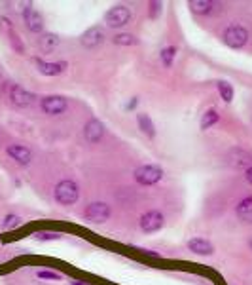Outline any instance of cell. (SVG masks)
<instances>
[{
	"instance_id": "1",
	"label": "cell",
	"mask_w": 252,
	"mask_h": 285,
	"mask_svg": "<svg viewBox=\"0 0 252 285\" xmlns=\"http://www.w3.org/2000/svg\"><path fill=\"white\" fill-rule=\"evenodd\" d=\"M53 196L61 205H72V203H76V200L80 196V188L74 181L65 179V181L57 183V186L53 190Z\"/></svg>"
},
{
	"instance_id": "2",
	"label": "cell",
	"mask_w": 252,
	"mask_h": 285,
	"mask_svg": "<svg viewBox=\"0 0 252 285\" xmlns=\"http://www.w3.org/2000/svg\"><path fill=\"white\" fill-rule=\"evenodd\" d=\"M222 42L231 50H241L249 42V31L243 25H229L222 34Z\"/></svg>"
},
{
	"instance_id": "3",
	"label": "cell",
	"mask_w": 252,
	"mask_h": 285,
	"mask_svg": "<svg viewBox=\"0 0 252 285\" xmlns=\"http://www.w3.org/2000/svg\"><path fill=\"white\" fill-rule=\"evenodd\" d=\"M135 181L142 186H152V184H158L161 179H163V169L160 166H140L135 169Z\"/></svg>"
},
{
	"instance_id": "4",
	"label": "cell",
	"mask_w": 252,
	"mask_h": 285,
	"mask_svg": "<svg viewBox=\"0 0 252 285\" xmlns=\"http://www.w3.org/2000/svg\"><path fill=\"white\" fill-rule=\"evenodd\" d=\"M129 21H131V10L127 6H123V4L112 6L104 16V23L108 27H112V29H121Z\"/></svg>"
},
{
	"instance_id": "5",
	"label": "cell",
	"mask_w": 252,
	"mask_h": 285,
	"mask_svg": "<svg viewBox=\"0 0 252 285\" xmlns=\"http://www.w3.org/2000/svg\"><path fill=\"white\" fill-rule=\"evenodd\" d=\"M86 219L95 224H101V222H106L110 217V205L104 203V201H91L88 207H86Z\"/></svg>"
},
{
	"instance_id": "6",
	"label": "cell",
	"mask_w": 252,
	"mask_h": 285,
	"mask_svg": "<svg viewBox=\"0 0 252 285\" xmlns=\"http://www.w3.org/2000/svg\"><path fill=\"white\" fill-rule=\"evenodd\" d=\"M165 224V217L161 211H146L142 217H140V230L150 234V232H158L160 228H163Z\"/></svg>"
},
{
	"instance_id": "7",
	"label": "cell",
	"mask_w": 252,
	"mask_h": 285,
	"mask_svg": "<svg viewBox=\"0 0 252 285\" xmlns=\"http://www.w3.org/2000/svg\"><path fill=\"white\" fill-rule=\"evenodd\" d=\"M42 110L49 114V116H57V114H61V112H65L67 107H69V101H67V97H63V95H46L44 99H42Z\"/></svg>"
},
{
	"instance_id": "8",
	"label": "cell",
	"mask_w": 252,
	"mask_h": 285,
	"mask_svg": "<svg viewBox=\"0 0 252 285\" xmlns=\"http://www.w3.org/2000/svg\"><path fill=\"white\" fill-rule=\"evenodd\" d=\"M23 19L30 33H42L44 31V19H42L40 12L32 4H27L23 8Z\"/></svg>"
},
{
	"instance_id": "9",
	"label": "cell",
	"mask_w": 252,
	"mask_h": 285,
	"mask_svg": "<svg viewBox=\"0 0 252 285\" xmlns=\"http://www.w3.org/2000/svg\"><path fill=\"white\" fill-rule=\"evenodd\" d=\"M104 38H106V33H104V29L103 27H99V25H95L91 29H88L84 34H82V38H80V42L84 48H97V46H101L104 42Z\"/></svg>"
},
{
	"instance_id": "10",
	"label": "cell",
	"mask_w": 252,
	"mask_h": 285,
	"mask_svg": "<svg viewBox=\"0 0 252 285\" xmlns=\"http://www.w3.org/2000/svg\"><path fill=\"white\" fill-rule=\"evenodd\" d=\"M10 99H12V103L15 107L25 109V107H30L36 97H34V93H30V91H27L25 88L15 84V86H12V89H10Z\"/></svg>"
},
{
	"instance_id": "11",
	"label": "cell",
	"mask_w": 252,
	"mask_h": 285,
	"mask_svg": "<svg viewBox=\"0 0 252 285\" xmlns=\"http://www.w3.org/2000/svg\"><path fill=\"white\" fill-rule=\"evenodd\" d=\"M228 162L233 168L245 169V171H247L249 168H252V154L247 152V151H243V149H233V151L228 154Z\"/></svg>"
},
{
	"instance_id": "12",
	"label": "cell",
	"mask_w": 252,
	"mask_h": 285,
	"mask_svg": "<svg viewBox=\"0 0 252 285\" xmlns=\"http://www.w3.org/2000/svg\"><path fill=\"white\" fill-rule=\"evenodd\" d=\"M6 152H8V156H10L12 160H15V162L21 164V166H29L30 160H32L30 149L25 147V145H10V147L6 149Z\"/></svg>"
},
{
	"instance_id": "13",
	"label": "cell",
	"mask_w": 252,
	"mask_h": 285,
	"mask_svg": "<svg viewBox=\"0 0 252 285\" xmlns=\"http://www.w3.org/2000/svg\"><path fill=\"white\" fill-rule=\"evenodd\" d=\"M34 63H36V68H38V72L40 74H44V76H59L65 68H67V63L65 61H57V63H47L44 59H40V57H36L34 59Z\"/></svg>"
},
{
	"instance_id": "14",
	"label": "cell",
	"mask_w": 252,
	"mask_h": 285,
	"mask_svg": "<svg viewBox=\"0 0 252 285\" xmlns=\"http://www.w3.org/2000/svg\"><path fill=\"white\" fill-rule=\"evenodd\" d=\"M103 135H104V124L101 122V120H89L88 124H86V128H84V137L89 141V143H99L101 139H103Z\"/></svg>"
},
{
	"instance_id": "15",
	"label": "cell",
	"mask_w": 252,
	"mask_h": 285,
	"mask_svg": "<svg viewBox=\"0 0 252 285\" xmlns=\"http://www.w3.org/2000/svg\"><path fill=\"white\" fill-rule=\"evenodd\" d=\"M188 249L192 253H195V255H201V257H208V255L214 253L212 243L208 240H205V238H193V240H190L188 241Z\"/></svg>"
},
{
	"instance_id": "16",
	"label": "cell",
	"mask_w": 252,
	"mask_h": 285,
	"mask_svg": "<svg viewBox=\"0 0 252 285\" xmlns=\"http://www.w3.org/2000/svg\"><path fill=\"white\" fill-rule=\"evenodd\" d=\"M137 124H138V128H140V132L144 133L146 137H150V139L156 137V126H154L150 114H146V112L137 114Z\"/></svg>"
},
{
	"instance_id": "17",
	"label": "cell",
	"mask_w": 252,
	"mask_h": 285,
	"mask_svg": "<svg viewBox=\"0 0 252 285\" xmlns=\"http://www.w3.org/2000/svg\"><path fill=\"white\" fill-rule=\"evenodd\" d=\"M59 36L57 34H53V33H44V34H40V40H38V46H40V50L42 51H46V53H49V51H53L57 46H59Z\"/></svg>"
},
{
	"instance_id": "18",
	"label": "cell",
	"mask_w": 252,
	"mask_h": 285,
	"mask_svg": "<svg viewBox=\"0 0 252 285\" xmlns=\"http://www.w3.org/2000/svg\"><path fill=\"white\" fill-rule=\"evenodd\" d=\"M188 6L195 16H208L214 8V2H210V0H192Z\"/></svg>"
},
{
	"instance_id": "19",
	"label": "cell",
	"mask_w": 252,
	"mask_h": 285,
	"mask_svg": "<svg viewBox=\"0 0 252 285\" xmlns=\"http://www.w3.org/2000/svg\"><path fill=\"white\" fill-rule=\"evenodd\" d=\"M237 217L245 222H252V196L245 198L237 205Z\"/></svg>"
},
{
	"instance_id": "20",
	"label": "cell",
	"mask_w": 252,
	"mask_h": 285,
	"mask_svg": "<svg viewBox=\"0 0 252 285\" xmlns=\"http://www.w3.org/2000/svg\"><path fill=\"white\" fill-rule=\"evenodd\" d=\"M218 120H220V114H218V112H216L214 109H208L205 114L201 116V122H199V128H201V132L210 130V128H212V126H214Z\"/></svg>"
},
{
	"instance_id": "21",
	"label": "cell",
	"mask_w": 252,
	"mask_h": 285,
	"mask_svg": "<svg viewBox=\"0 0 252 285\" xmlns=\"http://www.w3.org/2000/svg\"><path fill=\"white\" fill-rule=\"evenodd\" d=\"M177 53H178V50H177V46H167V48H163L160 53L161 57V63L167 67H173V61H175V57H177Z\"/></svg>"
},
{
	"instance_id": "22",
	"label": "cell",
	"mask_w": 252,
	"mask_h": 285,
	"mask_svg": "<svg viewBox=\"0 0 252 285\" xmlns=\"http://www.w3.org/2000/svg\"><path fill=\"white\" fill-rule=\"evenodd\" d=\"M218 93H220V97L226 101V103H231L233 101V86L229 84V82H226V80H220L218 82Z\"/></svg>"
},
{
	"instance_id": "23",
	"label": "cell",
	"mask_w": 252,
	"mask_h": 285,
	"mask_svg": "<svg viewBox=\"0 0 252 285\" xmlns=\"http://www.w3.org/2000/svg\"><path fill=\"white\" fill-rule=\"evenodd\" d=\"M114 44L118 46H137L138 38L129 34V33H121V34H116L114 36Z\"/></svg>"
},
{
	"instance_id": "24",
	"label": "cell",
	"mask_w": 252,
	"mask_h": 285,
	"mask_svg": "<svg viewBox=\"0 0 252 285\" xmlns=\"http://www.w3.org/2000/svg\"><path fill=\"white\" fill-rule=\"evenodd\" d=\"M17 226H21V217H17V215H6L2 220V228H6V230L17 228Z\"/></svg>"
},
{
	"instance_id": "25",
	"label": "cell",
	"mask_w": 252,
	"mask_h": 285,
	"mask_svg": "<svg viewBox=\"0 0 252 285\" xmlns=\"http://www.w3.org/2000/svg\"><path fill=\"white\" fill-rule=\"evenodd\" d=\"M36 276H38L40 280H61V274L51 272V270H38Z\"/></svg>"
},
{
	"instance_id": "26",
	"label": "cell",
	"mask_w": 252,
	"mask_h": 285,
	"mask_svg": "<svg viewBox=\"0 0 252 285\" xmlns=\"http://www.w3.org/2000/svg\"><path fill=\"white\" fill-rule=\"evenodd\" d=\"M161 12V4L160 2H152L150 4V16L152 17H158V14Z\"/></svg>"
},
{
	"instance_id": "27",
	"label": "cell",
	"mask_w": 252,
	"mask_h": 285,
	"mask_svg": "<svg viewBox=\"0 0 252 285\" xmlns=\"http://www.w3.org/2000/svg\"><path fill=\"white\" fill-rule=\"evenodd\" d=\"M59 236L57 234H40L38 236V240H57Z\"/></svg>"
},
{
	"instance_id": "28",
	"label": "cell",
	"mask_w": 252,
	"mask_h": 285,
	"mask_svg": "<svg viewBox=\"0 0 252 285\" xmlns=\"http://www.w3.org/2000/svg\"><path fill=\"white\" fill-rule=\"evenodd\" d=\"M245 177H247V181H249V183L252 184V168H249V169L245 171Z\"/></svg>"
},
{
	"instance_id": "29",
	"label": "cell",
	"mask_w": 252,
	"mask_h": 285,
	"mask_svg": "<svg viewBox=\"0 0 252 285\" xmlns=\"http://www.w3.org/2000/svg\"><path fill=\"white\" fill-rule=\"evenodd\" d=\"M135 107H137V99H135V97H133V101H129V103H127V107H125V109L129 110V109H135Z\"/></svg>"
},
{
	"instance_id": "30",
	"label": "cell",
	"mask_w": 252,
	"mask_h": 285,
	"mask_svg": "<svg viewBox=\"0 0 252 285\" xmlns=\"http://www.w3.org/2000/svg\"><path fill=\"white\" fill-rule=\"evenodd\" d=\"M2 84H6V80H4V76H0V88H2Z\"/></svg>"
},
{
	"instance_id": "31",
	"label": "cell",
	"mask_w": 252,
	"mask_h": 285,
	"mask_svg": "<svg viewBox=\"0 0 252 285\" xmlns=\"http://www.w3.org/2000/svg\"><path fill=\"white\" fill-rule=\"evenodd\" d=\"M72 285H88V284H82V282H74Z\"/></svg>"
},
{
	"instance_id": "32",
	"label": "cell",
	"mask_w": 252,
	"mask_h": 285,
	"mask_svg": "<svg viewBox=\"0 0 252 285\" xmlns=\"http://www.w3.org/2000/svg\"><path fill=\"white\" fill-rule=\"evenodd\" d=\"M251 247H252V241H251Z\"/></svg>"
}]
</instances>
